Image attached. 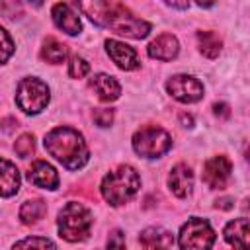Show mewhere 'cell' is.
Instances as JSON below:
<instances>
[{
  "instance_id": "603a6c76",
  "label": "cell",
  "mask_w": 250,
  "mask_h": 250,
  "mask_svg": "<svg viewBox=\"0 0 250 250\" xmlns=\"http://www.w3.org/2000/svg\"><path fill=\"white\" fill-rule=\"evenodd\" d=\"M14 148H16V152L21 156V158H27L33 150H35V139H33V135H29V133H23L18 141H16V145H14Z\"/></svg>"
},
{
  "instance_id": "cb8c5ba5",
  "label": "cell",
  "mask_w": 250,
  "mask_h": 250,
  "mask_svg": "<svg viewBox=\"0 0 250 250\" xmlns=\"http://www.w3.org/2000/svg\"><path fill=\"white\" fill-rule=\"evenodd\" d=\"M88 70H90V64H88L82 57L74 55V57L70 59V62H68V76H70V78H82V76L88 74Z\"/></svg>"
},
{
  "instance_id": "7c38bea8",
  "label": "cell",
  "mask_w": 250,
  "mask_h": 250,
  "mask_svg": "<svg viewBox=\"0 0 250 250\" xmlns=\"http://www.w3.org/2000/svg\"><path fill=\"white\" fill-rule=\"evenodd\" d=\"M139 242L143 250H168L174 244V234L160 227H148L141 232Z\"/></svg>"
},
{
  "instance_id": "9c48e42d",
  "label": "cell",
  "mask_w": 250,
  "mask_h": 250,
  "mask_svg": "<svg viewBox=\"0 0 250 250\" xmlns=\"http://www.w3.org/2000/svg\"><path fill=\"white\" fill-rule=\"evenodd\" d=\"M232 164L227 156H213L203 164V182L213 189H223L230 176Z\"/></svg>"
},
{
  "instance_id": "3957f363",
  "label": "cell",
  "mask_w": 250,
  "mask_h": 250,
  "mask_svg": "<svg viewBox=\"0 0 250 250\" xmlns=\"http://www.w3.org/2000/svg\"><path fill=\"white\" fill-rule=\"evenodd\" d=\"M141 188V178L133 166L121 164L102 180V195L109 205H123Z\"/></svg>"
},
{
  "instance_id": "2e32d148",
  "label": "cell",
  "mask_w": 250,
  "mask_h": 250,
  "mask_svg": "<svg viewBox=\"0 0 250 250\" xmlns=\"http://www.w3.org/2000/svg\"><path fill=\"white\" fill-rule=\"evenodd\" d=\"M90 86H92V90L98 94V98H100L102 102H113V100H117L119 94H121L119 82H117L113 76L104 74V72L96 74V76L90 80Z\"/></svg>"
},
{
  "instance_id": "30bf717a",
  "label": "cell",
  "mask_w": 250,
  "mask_h": 250,
  "mask_svg": "<svg viewBox=\"0 0 250 250\" xmlns=\"http://www.w3.org/2000/svg\"><path fill=\"white\" fill-rule=\"evenodd\" d=\"M105 49H107V55L111 57V61L123 68V70H133L139 66V57H137V51L121 41H115V39H107L105 41Z\"/></svg>"
},
{
  "instance_id": "277c9868",
  "label": "cell",
  "mask_w": 250,
  "mask_h": 250,
  "mask_svg": "<svg viewBox=\"0 0 250 250\" xmlns=\"http://www.w3.org/2000/svg\"><path fill=\"white\" fill-rule=\"evenodd\" d=\"M92 229V213L76 201H68L59 213V234L68 242L86 240Z\"/></svg>"
},
{
  "instance_id": "8fae6325",
  "label": "cell",
  "mask_w": 250,
  "mask_h": 250,
  "mask_svg": "<svg viewBox=\"0 0 250 250\" xmlns=\"http://www.w3.org/2000/svg\"><path fill=\"white\" fill-rule=\"evenodd\" d=\"M27 180L37 186V188H43V189H55L59 186V174L57 170L45 162V160H35L27 172Z\"/></svg>"
},
{
  "instance_id": "9a60e30c",
  "label": "cell",
  "mask_w": 250,
  "mask_h": 250,
  "mask_svg": "<svg viewBox=\"0 0 250 250\" xmlns=\"http://www.w3.org/2000/svg\"><path fill=\"white\" fill-rule=\"evenodd\" d=\"M53 20H55L57 27H61L68 35H76L82 27L80 18L74 14L70 4H55L53 6Z\"/></svg>"
},
{
  "instance_id": "ffe728a7",
  "label": "cell",
  "mask_w": 250,
  "mask_h": 250,
  "mask_svg": "<svg viewBox=\"0 0 250 250\" xmlns=\"http://www.w3.org/2000/svg\"><path fill=\"white\" fill-rule=\"evenodd\" d=\"M197 45H199V51L205 57L215 59L221 53L223 41L215 31H197Z\"/></svg>"
},
{
  "instance_id": "44dd1931",
  "label": "cell",
  "mask_w": 250,
  "mask_h": 250,
  "mask_svg": "<svg viewBox=\"0 0 250 250\" xmlns=\"http://www.w3.org/2000/svg\"><path fill=\"white\" fill-rule=\"evenodd\" d=\"M45 213H47V205H45L43 199H29V201H25V203L21 205V209H20V219H21V223H25V225H33V223H37L39 219H43Z\"/></svg>"
},
{
  "instance_id": "52a82bcc",
  "label": "cell",
  "mask_w": 250,
  "mask_h": 250,
  "mask_svg": "<svg viewBox=\"0 0 250 250\" xmlns=\"http://www.w3.org/2000/svg\"><path fill=\"white\" fill-rule=\"evenodd\" d=\"M16 102L25 113H39L49 104V88L39 78H23L18 84Z\"/></svg>"
},
{
  "instance_id": "7a4b0ae2",
  "label": "cell",
  "mask_w": 250,
  "mask_h": 250,
  "mask_svg": "<svg viewBox=\"0 0 250 250\" xmlns=\"http://www.w3.org/2000/svg\"><path fill=\"white\" fill-rule=\"evenodd\" d=\"M45 148L68 170H76L88 162V146L72 127H57L45 135Z\"/></svg>"
},
{
  "instance_id": "d6986e66",
  "label": "cell",
  "mask_w": 250,
  "mask_h": 250,
  "mask_svg": "<svg viewBox=\"0 0 250 250\" xmlns=\"http://www.w3.org/2000/svg\"><path fill=\"white\" fill-rule=\"evenodd\" d=\"M66 57V45L61 43L59 39L55 37H47L43 41V47H41V59L51 62V64H59L62 62Z\"/></svg>"
},
{
  "instance_id": "4316f807",
  "label": "cell",
  "mask_w": 250,
  "mask_h": 250,
  "mask_svg": "<svg viewBox=\"0 0 250 250\" xmlns=\"http://www.w3.org/2000/svg\"><path fill=\"white\" fill-rule=\"evenodd\" d=\"M107 250H125V234L121 230H111L107 238Z\"/></svg>"
},
{
  "instance_id": "f546056e",
  "label": "cell",
  "mask_w": 250,
  "mask_h": 250,
  "mask_svg": "<svg viewBox=\"0 0 250 250\" xmlns=\"http://www.w3.org/2000/svg\"><path fill=\"white\" fill-rule=\"evenodd\" d=\"M180 119H182V123H184L186 127H191V123H193L191 115H188V113H182V115H180Z\"/></svg>"
},
{
  "instance_id": "484cf974",
  "label": "cell",
  "mask_w": 250,
  "mask_h": 250,
  "mask_svg": "<svg viewBox=\"0 0 250 250\" xmlns=\"http://www.w3.org/2000/svg\"><path fill=\"white\" fill-rule=\"evenodd\" d=\"M94 121H96L100 127L111 125V121H113V109H107V107L96 109V111H94Z\"/></svg>"
},
{
  "instance_id": "5b68a950",
  "label": "cell",
  "mask_w": 250,
  "mask_h": 250,
  "mask_svg": "<svg viewBox=\"0 0 250 250\" xmlns=\"http://www.w3.org/2000/svg\"><path fill=\"white\" fill-rule=\"evenodd\" d=\"M172 146L170 135L156 125H145L133 135V148L145 158H156L168 152Z\"/></svg>"
},
{
  "instance_id": "7402d4cb",
  "label": "cell",
  "mask_w": 250,
  "mask_h": 250,
  "mask_svg": "<svg viewBox=\"0 0 250 250\" xmlns=\"http://www.w3.org/2000/svg\"><path fill=\"white\" fill-rule=\"evenodd\" d=\"M12 250H55V244L43 236H27L14 244Z\"/></svg>"
},
{
  "instance_id": "83f0119b",
  "label": "cell",
  "mask_w": 250,
  "mask_h": 250,
  "mask_svg": "<svg viewBox=\"0 0 250 250\" xmlns=\"http://www.w3.org/2000/svg\"><path fill=\"white\" fill-rule=\"evenodd\" d=\"M213 111H215V115L221 117V119H229V117H230V109H229V105L223 104V102H221V104L217 102V104L213 105Z\"/></svg>"
},
{
  "instance_id": "d4e9b609",
  "label": "cell",
  "mask_w": 250,
  "mask_h": 250,
  "mask_svg": "<svg viewBox=\"0 0 250 250\" xmlns=\"http://www.w3.org/2000/svg\"><path fill=\"white\" fill-rule=\"evenodd\" d=\"M12 53H14V43L8 35V31L4 27H0V64L6 62Z\"/></svg>"
},
{
  "instance_id": "8992f818",
  "label": "cell",
  "mask_w": 250,
  "mask_h": 250,
  "mask_svg": "<svg viewBox=\"0 0 250 250\" xmlns=\"http://www.w3.org/2000/svg\"><path fill=\"white\" fill-rule=\"evenodd\" d=\"M215 242V232L209 221L191 217L180 230V248L182 250H211Z\"/></svg>"
},
{
  "instance_id": "e0dca14e",
  "label": "cell",
  "mask_w": 250,
  "mask_h": 250,
  "mask_svg": "<svg viewBox=\"0 0 250 250\" xmlns=\"http://www.w3.org/2000/svg\"><path fill=\"white\" fill-rule=\"evenodd\" d=\"M225 240L236 250H248V219L240 217L225 227Z\"/></svg>"
},
{
  "instance_id": "f1b7e54d",
  "label": "cell",
  "mask_w": 250,
  "mask_h": 250,
  "mask_svg": "<svg viewBox=\"0 0 250 250\" xmlns=\"http://www.w3.org/2000/svg\"><path fill=\"white\" fill-rule=\"evenodd\" d=\"M217 207H221V209H230V207H232V199H230V197L217 199Z\"/></svg>"
},
{
  "instance_id": "5bb4252c",
  "label": "cell",
  "mask_w": 250,
  "mask_h": 250,
  "mask_svg": "<svg viewBox=\"0 0 250 250\" xmlns=\"http://www.w3.org/2000/svg\"><path fill=\"white\" fill-rule=\"evenodd\" d=\"M148 55L152 59H158V61H172L178 57V51H180V45H178V39L170 33H162L158 35L154 41H150L148 45Z\"/></svg>"
},
{
  "instance_id": "ba28073f",
  "label": "cell",
  "mask_w": 250,
  "mask_h": 250,
  "mask_svg": "<svg viewBox=\"0 0 250 250\" xmlns=\"http://www.w3.org/2000/svg\"><path fill=\"white\" fill-rule=\"evenodd\" d=\"M166 90L172 98L184 104H193L203 98V84L188 74H176L166 82Z\"/></svg>"
},
{
  "instance_id": "4fadbf2b",
  "label": "cell",
  "mask_w": 250,
  "mask_h": 250,
  "mask_svg": "<svg viewBox=\"0 0 250 250\" xmlns=\"http://www.w3.org/2000/svg\"><path fill=\"white\" fill-rule=\"evenodd\" d=\"M168 186L174 195L186 197L193 188V172L188 164H176L168 176Z\"/></svg>"
},
{
  "instance_id": "ac0fdd59",
  "label": "cell",
  "mask_w": 250,
  "mask_h": 250,
  "mask_svg": "<svg viewBox=\"0 0 250 250\" xmlns=\"http://www.w3.org/2000/svg\"><path fill=\"white\" fill-rule=\"evenodd\" d=\"M20 188V172L16 164L0 158V197H10Z\"/></svg>"
},
{
  "instance_id": "6da1fadb",
  "label": "cell",
  "mask_w": 250,
  "mask_h": 250,
  "mask_svg": "<svg viewBox=\"0 0 250 250\" xmlns=\"http://www.w3.org/2000/svg\"><path fill=\"white\" fill-rule=\"evenodd\" d=\"M78 8L98 25L109 27L119 35L143 39L150 31V23L137 18L121 2H80Z\"/></svg>"
}]
</instances>
